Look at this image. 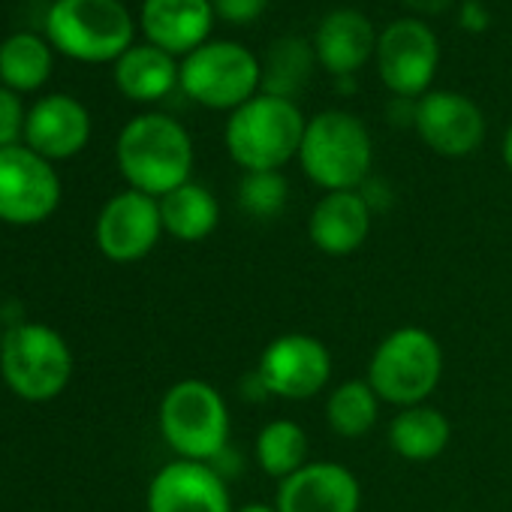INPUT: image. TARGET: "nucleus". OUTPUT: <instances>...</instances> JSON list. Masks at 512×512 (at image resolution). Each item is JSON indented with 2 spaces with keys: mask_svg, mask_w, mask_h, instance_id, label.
I'll list each match as a JSON object with an SVG mask.
<instances>
[{
  "mask_svg": "<svg viewBox=\"0 0 512 512\" xmlns=\"http://www.w3.org/2000/svg\"><path fill=\"white\" fill-rule=\"evenodd\" d=\"M115 157L130 190L163 199L190 181L193 139L172 115L145 112L124 124Z\"/></svg>",
  "mask_w": 512,
  "mask_h": 512,
  "instance_id": "nucleus-1",
  "label": "nucleus"
},
{
  "mask_svg": "<svg viewBox=\"0 0 512 512\" xmlns=\"http://www.w3.org/2000/svg\"><path fill=\"white\" fill-rule=\"evenodd\" d=\"M305 115L290 97L256 94L229 112L223 142L235 166L244 172H281L299 157L305 136Z\"/></svg>",
  "mask_w": 512,
  "mask_h": 512,
  "instance_id": "nucleus-2",
  "label": "nucleus"
},
{
  "mask_svg": "<svg viewBox=\"0 0 512 512\" xmlns=\"http://www.w3.org/2000/svg\"><path fill=\"white\" fill-rule=\"evenodd\" d=\"M296 160L302 163V172L326 193L359 190L371 175L374 142L356 115L326 109L308 121Z\"/></svg>",
  "mask_w": 512,
  "mask_h": 512,
  "instance_id": "nucleus-3",
  "label": "nucleus"
},
{
  "mask_svg": "<svg viewBox=\"0 0 512 512\" xmlns=\"http://www.w3.org/2000/svg\"><path fill=\"white\" fill-rule=\"evenodd\" d=\"M443 377V347L422 326L389 332L371 353L368 383L383 404L398 410L425 404Z\"/></svg>",
  "mask_w": 512,
  "mask_h": 512,
  "instance_id": "nucleus-4",
  "label": "nucleus"
},
{
  "mask_svg": "<svg viewBox=\"0 0 512 512\" xmlns=\"http://www.w3.org/2000/svg\"><path fill=\"white\" fill-rule=\"evenodd\" d=\"M160 434L166 446L184 461L211 464L229 443V407L223 395L205 380H181L166 389L160 401Z\"/></svg>",
  "mask_w": 512,
  "mask_h": 512,
  "instance_id": "nucleus-5",
  "label": "nucleus"
},
{
  "mask_svg": "<svg viewBox=\"0 0 512 512\" xmlns=\"http://www.w3.org/2000/svg\"><path fill=\"white\" fill-rule=\"evenodd\" d=\"M46 34L73 61L109 64L133 46L136 25L121 0H55Z\"/></svg>",
  "mask_w": 512,
  "mask_h": 512,
  "instance_id": "nucleus-6",
  "label": "nucleus"
},
{
  "mask_svg": "<svg viewBox=\"0 0 512 512\" xmlns=\"http://www.w3.org/2000/svg\"><path fill=\"white\" fill-rule=\"evenodd\" d=\"M178 88L205 109L235 112L263 91V61L241 43L208 40L181 61Z\"/></svg>",
  "mask_w": 512,
  "mask_h": 512,
  "instance_id": "nucleus-7",
  "label": "nucleus"
},
{
  "mask_svg": "<svg viewBox=\"0 0 512 512\" xmlns=\"http://www.w3.org/2000/svg\"><path fill=\"white\" fill-rule=\"evenodd\" d=\"M0 374L7 386L25 401L58 398L73 377V353L49 326L22 323L4 335L0 350Z\"/></svg>",
  "mask_w": 512,
  "mask_h": 512,
  "instance_id": "nucleus-8",
  "label": "nucleus"
},
{
  "mask_svg": "<svg viewBox=\"0 0 512 512\" xmlns=\"http://www.w3.org/2000/svg\"><path fill=\"white\" fill-rule=\"evenodd\" d=\"M377 73L380 82L404 100L425 97L440 67V40L425 19H395L377 37Z\"/></svg>",
  "mask_w": 512,
  "mask_h": 512,
  "instance_id": "nucleus-9",
  "label": "nucleus"
},
{
  "mask_svg": "<svg viewBox=\"0 0 512 512\" xmlns=\"http://www.w3.org/2000/svg\"><path fill=\"white\" fill-rule=\"evenodd\" d=\"M256 380H260L266 395L284 401L317 398L332 380V353L314 335H281L263 350L260 362H256Z\"/></svg>",
  "mask_w": 512,
  "mask_h": 512,
  "instance_id": "nucleus-10",
  "label": "nucleus"
},
{
  "mask_svg": "<svg viewBox=\"0 0 512 512\" xmlns=\"http://www.w3.org/2000/svg\"><path fill=\"white\" fill-rule=\"evenodd\" d=\"M61 205V178L52 160L28 145L0 148V220L34 226L49 220Z\"/></svg>",
  "mask_w": 512,
  "mask_h": 512,
  "instance_id": "nucleus-11",
  "label": "nucleus"
},
{
  "mask_svg": "<svg viewBox=\"0 0 512 512\" xmlns=\"http://www.w3.org/2000/svg\"><path fill=\"white\" fill-rule=\"evenodd\" d=\"M163 232L160 199L124 190L112 196L97 217V247L112 263H136L148 256Z\"/></svg>",
  "mask_w": 512,
  "mask_h": 512,
  "instance_id": "nucleus-12",
  "label": "nucleus"
},
{
  "mask_svg": "<svg viewBox=\"0 0 512 512\" xmlns=\"http://www.w3.org/2000/svg\"><path fill=\"white\" fill-rule=\"evenodd\" d=\"M413 127L419 139L440 157H467L485 139L482 109L455 91H428L419 97Z\"/></svg>",
  "mask_w": 512,
  "mask_h": 512,
  "instance_id": "nucleus-13",
  "label": "nucleus"
},
{
  "mask_svg": "<svg viewBox=\"0 0 512 512\" xmlns=\"http://www.w3.org/2000/svg\"><path fill=\"white\" fill-rule=\"evenodd\" d=\"M148 512H235V506L214 464L178 458L154 473Z\"/></svg>",
  "mask_w": 512,
  "mask_h": 512,
  "instance_id": "nucleus-14",
  "label": "nucleus"
},
{
  "mask_svg": "<svg viewBox=\"0 0 512 512\" xmlns=\"http://www.w3.org/2000/svg\"><path fill=\"white\" fill-rule=\"evenodd\" d=\"M362 485L338 461H308L278 485V512H359Z\"/></svg>",
  "mask_w": 512,
  "mask_h": 512,
  "instance_id": "nucleus-15",
  "label": "nucleus"
},
{
  "mask_svg": "<svg viewBox=\"0 0 512 512\" xmlns=\"http://www.w3.org/2000/svg\"><path fill=\"white\" fill-rule=\"evenodd\" d=\"M211 0H142L139 25L151 46L175 55H190L208 43L214 28Z\"/></svg>",
  "mask_w": 512,
  "mask_h": 512,
  "instance_id": "nucleus-16",
  "label": "nucleus"
},
{
  "mask_svg": "<svg viewBox=\"0 0 512 512\" xmlns=\"http://www.w3.org/2000/svg\"><path fill=\"white\" fill-rule=\"evenodd\" d=\"M91 139L88 109L67 94L43 97L25 121V142L46 160H70Z\"/></svg>",
  "mask_w": 512,
  "mask_h": 512,
  "instance_id": "nucleus-17",
  "label": "nucleus"
},
{
  "mask_svg": "<svg viewBox=\"0 0 512 512\" xmlns=\"http://www.w3.org/2000/svg\"><path fill=\"white\" fill-rule=\"evenodd\" d=\"M377 37L380 34L374 31L365 13L353 7H338L326 13L317 25V34H314L317 64L335 79L356 76L368 64V58H374Z\"/></svg>",
  "mask_w": 512,
  "mask_h": 512,
  "instance_id": "nucleus-18",
  "label": "nucleus"
},
{
  "mask_svg": "<svg viewBox=\"0 0 512 512\" xmlns=\"http://www.w3.org/2000/svg\"><path fill=\"white\" fill-rule=\"evenodd\" d=\"M371 202L359 190L326 193L308 217V238L326 256H350L371 235Z\"/></svg>",
  "mask_w": 512,
  "mask_h": 512,
  "instance_id": "nucleus-19",
  "label": "nucleus"
},
{
  "mask_svg": "<svg viewBox=\"0 0 512 512\" xmlns=\"http://www.w3.org/2000/svg\"><path fill=\"white\" fill-rule=\"evenodd\" d=\"M178 70L181 64H175L169 52L142 43L130 46L115 61V85L133 103H157L178 85Z\"/></svg>",
  "mask_w": 512,
  "mask_h": 512,
  "instance_id": "nucleus-20",
  "label": "nucleus"
},
{
  "mask_svg": "<svg viewBox=\"0 0 512 512\" xmlns=\"http://www.w3.org/2000/svg\"><path fill=\"white\" fill-rule=\"evenodd\" d=\"M449 440H452L449 419L443 416V410L428 407V404L404 407L389 422L392 452L404 461H413V464H425V461L440 458L446 452Z\"/></svg>",
  "mask_w": 512,
  "mask_h": 512,
  "instance_id": "nucleus-21",
  "label": "nucleus"
},
{
  "mask_svg": "<svg viewBox=\"0 0 512 512\" xmlns=\"http://www.w3.org/2000/svg\"><path fill=\"white\" fill-rule=\"evenodd\" d=\"M160 217H163V232H169L178 241L196 244L217 229L220 205L205 184L187 181L160 199Z\"/></svg>",
  "mask_w": 512,
  "mask_h": 512,
  "instance_id": "nucleus-22",
  "label": "nucleus"
},
{
  "mask_svg": "<svg viewBox=\"0 0 512 512\" xmlns=\"http://www.w3.org/2000/svg\"><path fill=\"white\" fill-rule=\"evenodd\" d=\"M253 455L260 470L278 482H284L287 476H293L296 470H302L311 458V443L308 434L299 422L293 419H272L269 425L260 428L253 443Z\"/></svg>",
  "mask_w": 512,
  "mask_h": 512,
  "instance_id": "nucleus-23",
  "label": "nucleus"
},
{
  "mask_svg": "<svg viewBox=\"0 0 512 512\" xmlns=\"http://www.w3.org/2000/svg\"><path fill=\"white\" fill-rule=\"evenodd\" d=\"M52 76V49L37 34H13L0 43V82L16 94L37 91Z\"/></svg>",
  "mask_w": 512,
  "mask_h": 512,
  "instance_id": "nucleus-24",
  "label": "nucleus"
},
{
  "mask_svg": "<svg viewBox=\"0 0 512 512\" xmlns=\"http://www.w3.org/2000/svg\"><path fill=\"white\" fill-rule=\"evenodd\" d=\"M380 398L368 380H344L326 398V422L344 440L365 437L380 419Z\"/></svg>",
  "mask_w": 512,
  "mask_h": 512,
  "instance_id": "nucleus-25",
  "label": "nucleus"
},
{
  "mask_svg": "<svg viewBox=\"0 0 512 512\" xmlns=\"http://www.w3.org/2000/svg\"><path fill=\"white\" fill-rule=\"evenodd\" d=\"M314 64V43H305L302 37H281L263 58V94L293 100V94L308 82Z\"/></svg>",
  "mask_w": 512,
  "mask_h": 512,
  "instance_id": "nucleus-26",
  "label": "nucleus"
},
{
  "mask_svg": "<svg viewBox=\"0 0 512 512\" xmlns=\"http://www.w3.org/2000/svg\"><path fill=\"white\" fill-rule=\"evenodd\" d=\"M290 199V184L281 172H244L238 181V208L256 220H275Z\"/></svg>",
  "mask_w": 512,
  "mask_h": 512,
  "instance_id": "nucleus-27",
  "label": "nucleus"
},
{
  "mask_svg": "<svg viewBox=\"0 0 512 512\" xmlns=\"http://www.w3.org/2000/svg\"><path fill=\"white\" fill-rule=\"evenodd\" d=\"M25 109L16 91L0 85V148H10L19 145V136L25 133Z\"/></svg>",
  "mask_w": 512,
  "mask_h": 512,
  "instance_id": "nucleus-28",
  "label": "nucleus"
},
{
  "mask_svg": "<svg viewBox=\"0 0 512 512\" xmlns=\"http://www.w3.org/2000/svg\"><path fill=\"white\" fill-rule=\"evenodd\" d=\"M211 7L226 25H253L269 10V0H211Z\"/></svg>",
  "mask_w": 512,
  "mask_h": 512,
  "instance_id": "nucleus-29",
  "label": "nucleus"
},
{
  "mask_svg": "<svg viewBox=\"0 0 512 512\" xmlns=\"http://www.w3.org/2000/svg\"><path fill=\"white\" fill-rule=\"evenodd\" d=\"M491 25V13L482 0H461L458 7V28L467 34H482Z\"/></svg>",
  "mask_w": 512,
  "mask_h": 512,
  "instance_id": "nucleus-30",
  "label": "nucleus"
},
{
  "mask_svg": "<svg viewBox=\"0 0 512 512\" xmlns=\"http://www.w3.org/2000/svg\"><path fill=\"white\" fill-rule=\"evenodd\" d=\"M404 7L419 16H440L452 7V0H404Z\"/></svg>",
  "mask_w": 512,
  "mask_h": 512,
  "instance_id": "nucleus-31",
  "label": "nucleus"
},
{
  "mask_svg": "<svg viewBox=\"0 0 512 512\" xmlns=\"http://www.w3.org/2000/svg\"><path fill=\"white\" fill-rule=\"evenodd\" d=\"M500 154H503L506 169L512 172V127H509V130H506V136H503V148H500Z\"/></svg>",
  "mask_w": 512,
  "mask_h": 512,
  "instance_id": "nucleus-32",
  "label": "nucleus"
},
{
  "mask_svg": "<svg viewBox=\"0 0 512 512\" xmlns=\"http://www.w3.org/2000/svg\"><path fill=\"white\" fill-rule=\"evenodd\" d=\"M235 512H278V509L269 506V503H244V506H238Z\"/></svg>",
  "mask_w": 512,
  "mask_h": 512,
  "instance_id": "nucleus-33",
  "label": "nucleus"
},
{
  "mask_svg": "<svg viewBox=\"0 0 512 512\" xmlns=\"http://www.w3.org/2000/svg\"><path fill=\"white\" fill-rule=\"evenodd\" d=\"M0 350H4V335H0Z\"/></svg>",
  "mask_w": 512,
  "mask_h": 512,
  "instance_id": "nucleus-34",
  "label": "nucleus"
}]
</instances>
